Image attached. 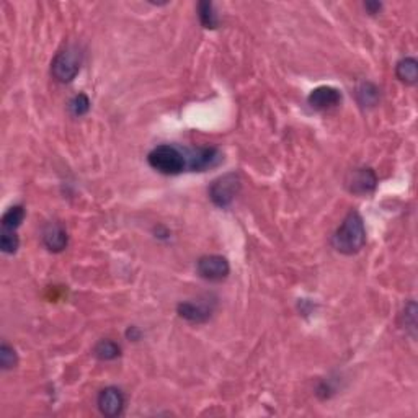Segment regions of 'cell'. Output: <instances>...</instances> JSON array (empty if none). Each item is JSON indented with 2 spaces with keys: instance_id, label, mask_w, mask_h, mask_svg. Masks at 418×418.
Here are the masks:
<instances>
[{
  "instance_id": "cell-1",
  "label": "cell",
  "mask_w": 418,
  "mask_h": 418,
  "mask_svg": "<svg viewBox=\"0 0 418 418\" xmlns=\"http://www.w3.org/2000/svg\"><path fill=\"white\" fill-rule=\"evenodd\" d=\"M364 243L366 227L363 218L356 211H351L333 234L332 246L337 252L344 253V255H355V253L361 252Z\"/></svg>"
},
{
  "instance_id": "cell-2",
  "label": "cell",
  "mask_w": 418,
  "mask_h": 418,
  "mask_svg": "<svg viewBox=\"0 0 418 418\" xmlns=\"http://www.w3.org/2000/svg\"><path fill=\"white\" fill-rule=\"evenodd\" d=\"M149 166L163 175H178L186 168L185 152L175 145L162 144L154 147L147 156Z\"/></svg>"
},
{
  "instance_id": "cell-3",
  "label": "cell",
  "mask_w": 418,
  "mask_h": 418,
  "mask_svg": "<svg viewBox=\"0 0 418 418\" xmlns=\"http://www.w3.org/2000/svg\"><path fill=\"white\" fill-rule=\"evenodd\" d=\"M82 64V53L81 49L75 46H69L58 53L53 64H51V72L53 77L61 83H69L75 79V75L79 74Z\"/></svg>"
},
{
  "instance_id": "cell-4",
  "label": "cell",
  "mask_w": 418,
  "mask_h": 418,
  "mask_svg": "<svg viewBox=\"0 0 418 418\" xmlns=\"http://www.w3.org/2000/svg\"><path fill=\"white\" fill-rule=\"evenodd\" d=\"M242 182L237 173H225V175L216 178L209 188V198L219 208H227L236 200L241 191Z\"/></svg>"
},
{
  "instance_id": "cell-5",
  "label": "cell",
  "mask_w": 418,
  "mask_h": 418,
  "mask_svg": "<svg viewBox=\"0 0 418 418\" xmlns=\"http://www.w3.org/2000/svg\"><path fill=\"white\" fill-rule=\"evenodd\" d=\"M196 270H198V275L201 278L206 281H211V283L223 281L227 278L229 273H231L229 262L220 255L201 257L198 263H196Z\"/></svg>"
},
{
  "instance_id": "cell-6",
  "label": "cell",
  "mask_w": 418,
  "mask_h": 418,
  "mask_svg": "<svg viewBox=\"0 0 418 418\" xmlns=\"http://www.w3.org/2000/svg\"><path fill=\"white\" fill-rule=\"evenodd\" d=\"M345 185L350 193L364 196L373 193L376 190V186H378V177H376L373 168H368V167L355 168V170H351L348 173V177H346Z\"/></svg>"
},
{
  "instance_id": "cell-7",
  "label": "cell",
  "mask_w": 418,
  "mask_h": 418,
  "mask_svg": "<svg viewBox=\"0 0 418 418\" xmlns=\"http://www.w3.org/2000/svg\"><path fill=\"white\" fill-rule=\"evenodd\" d=\"M185 152L186 167L191 172H204L206 168L218 166L220 161V154L214 147H196L183 150Z\"/></svg>"
},
{
  "instance_id": "cell-8",
  "label": "cell",
  "mask_w": 418,
  "mask_h": 418,
  "mask_svg": "<svg viewBox=\"0 0 418 418\" xmlns=\"http://www.w3.org/2000/svg\"><path fill=\"white\" fill-rule=\"evenodd\" d=\"M97 405L105 417H120L124 410L123 392L116 387H105L98 394Z\"/></svg>"
},
{
  "instance_id": "cell-9",
  "label": "cell",
  "mask_w": 418,
  "mask_h": 418,
  "mask_svg": "<svg viewBox=\"0 0 418 418\" xmlns=\"http://www.w3.org/2000/svg\"><path fill=\"white\" fill-rule=\"evenodd\" d=\"M307 102L314 110H328V108L340 105L341 93L338 92L335 87L322 86L314 88V90L309 93Z\"/></svg>"
},
{
  "instance_id": "cell-10",
  "label": "cell",
  "mask_w": 418,
  "mask_h": 418,
  "mask_svg": "<svg viewBox=\"0 0 418 418\" xmlns=\"http://www.w3.org/2000/svg\"><path fill=\"white\" fill-rule=\"evenodd\" d=\"M178 314H180L182 319L191 322V323H203L206 321H209L211 316H213V306H209L208 303H203V300H196V303H180L177 307Z\"/></svg>"
},
{
  "instance_id": "cell-11",
  "label": "cell",
  "mask_w": 418,
  "mask_h": 418,
  "mask_svg": "<svg viewBox=\"0 0 418 418\" xmlns=\"http://www.w3.org/2000/svg\"><path fill=\"white\" fill-rule=\"evenodd\" d=\"M67 232L59 223H51L43 231V243L49 252L59 253L67 247Z\"/></svg>"
},
{
  "instance_id": "cell-12",
  "label": "cell",
  "mask_w": 418,
  "mask_h": 418,
  "mask_svg": "<svg viewBox=\"0 0 418 418\" xmlns=\"http://www.w3.org/2000/svg\"><path fill=\"white\" fill-rule=\"evenodd\" d=\"M397 79L407 86H415L418 81V63L415 58H403L396 65Z\"/></svg>"
},
{
  "instance_id": "cell-13",
  "label": "cell",
  "mask_w": 418,
  "mask_h": 418,
  "mask_svg": "<svg viewBox=\"0 0 418 418\" xmlns=\"http://www.w3.org/2000/svg\"><path fill=\"white\" fill-rule=\"evenodd\" d=\"M93 355L100 361L116 360L121 355V346L113 340H100L93 348Z\"/></svg>"
},
{
  "instance_id": "cell-14",
  "label": "cell",
  "mask_w": 418,
  "mask_h": 418,
  "mask_svg": "<svg viewBox=\"0 0 418 418\" xmlns=\"http://www.w3.org/2000/svg\"><path fill=\"white\" fill-rule=\"evenodd\" d=\"M25 219V209L22 206H12L6 214L2 216L3 231H17Z\"/></svg>"
},
{
  "instance_id": "cell-15",
  "label": "cell",
  "mask_w": 418,
  "mask_h": 418,
  "mask_svg": "<svg viewBox=\"0 0 418 418\" xmlns=\"http://www.w3.org/2000/svg\"><path fill=\"white\" fill-rule=\"evenodd\" d=\"M198 17H200L201 25H203L204 28H209V30H214V28H218V25H219L218 13H216L214 6L211 2H200Z\"/></svg>"
},
{
  "instance_id": "cell-16",
  "label": "cell",
  "mask_w": 418,
  "mask_h": 418,
  "mask_svg": "<svg viewBox=\"0 0 418 418\" xmlns=\"http://www.w3.org/2000/svg\"><path fill=\"white\" fill-rule=\"evenodd\" d=\"M358 100L363 106H374L379 100V88L374 83L364 82L358 88Z\"/></svg>"
},
{
  "instance_id": "cell-17",
  "label": "cell",
  "mask_w": 418,
  "mask_h": 418,
  "mask_svg": "<svg viewBox=\"0 0 418 418\" xmlns=\"http://www.w3.org/2000/svg\"><path fill=\"white\" fill-rule=\"evenodd\" d=\"M18 246H20V241H18V236L15 231H3L2 229V236H0V248H2L3 253H15L18 250Z\"/></svg>"
},
{
  "instance_id": "cell-18",
  "label": "cell",
  "mask_w": 418,
  "mask_h": 418,
  "mask_svg": "<svg viewBox=\"0 0 418 418\" xmlns=\"http://www.w3.org/2000/svg\"><path fill=\"white\" fill-rule=\"evenodd\" d=\"M69 110L74 116L87 115L88 110H90V100H88L86 93H79V95H75L72 100H70Z\"/></svg>"
},
{
  "instance_id": "cell-19",
  "label": "cell",
  "mask_w": 418,
  "mask_h": 418,
  "mask_svg": "<svg viewBox=\"0 0 418 418\" xmlns=\"http://www.w3.org/2000/svg\"><path fill=\"white\" fill-rule=\"evenodd\" d=\"M0 366H2V369H12L17 366V355L15 350L12 348V346H8L7 344H3L0 346Z\"/></svg>"
},
{
  "instance_id": "cell-20",
  "label": "cell",
  "mask_w": 418,
  "mask_h": 418,
  "mask_svg": "<svg viewBox=\"0 0 418 418\" xmlns=\"http://www.w3.org/2000/svg\"><path fill=\"white\" fill-rule=\"evenodd\" d=\"M381 7L383 6L379 2H366L364 3V8L371 13V15H376V13L381 10Z\"/></svg>"
},
{
  "instance_id": "cell-21",
  "label": "cell",
  "mask_w": 418,
  "mask_h": 418,
  "mask_svg": "<svg viewBox=\"0 0 418 418\" xmlns=\"http://www.w3.org/2000/svg\"><path fill=\"white\" fill-rule=\"evenodd\" d=\"M126 335H128L129 338H133V340L136 341V340H139V337H140V333H139V330L136 327H129L128 328V332H126Z\"/></svg>"
}]
</instances>
